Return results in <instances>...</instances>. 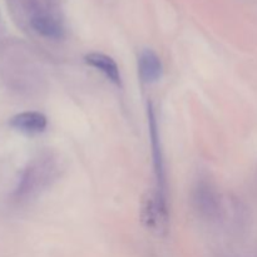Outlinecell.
Returning <instances> with one entry per match:
<instances>
[{"instance_id": "4", "label": "cell", "mask_w": 257, "mask_h": 257, "mask_svg": "<svg viewBox=\"0 0 257 257\" xmlns=\"http://www.w3.org/2000/svg\"><path fill=\"white\" fill-rule=\"evenodd\" d=\"M192 202L196 211L205 218H215L220 212V196L216 188L206 181H200L195 186Z\"/></svg>"}, {"instance_id": "2", "label": "cell", "mask_w": 257, "mask_h": 257, "mask_svg": "<svg viewBox=\"0 0 257 257\" xmlns=\"http://www.w3.org/2000/svg\"><path fill=\"white\" fill-rule=\"evenodd\" d=\"M58 172V165L53 158L44 157L33 162V165L25 171L19 192L22 195H33L43 190L49 185L50 181L55 178Z\"/></svg>"}, {"instance_id": "3", "label": "cell", "mask_w": 257, "mask_h": 257, "mask_svg": "<svg viewBox=\"0 0 257 257\" xmlns=\"http://www.w3.org/2000/svg\"><path fill=\"white\" fill-rule=\"evenodd\" d=\"M42 3L40 9H38L30 19L32 28L38 34L48 39H62L65 29L62 19L52 10V8L55 7V0H42Z\"/></svg>"}, {"instance_id": "7", "label": "cell", "mask_w": 257, "mask_h": 257, "mask_svg": "<svg viewBox=\"0 0 257 257\" xmlns=\"http://www.w3.org/2000/svg\"><path fill=\"white\" fill-rule=\"evenodd\" d=\"M9 123L14 130L25 135H38L44 132L48 125V119L43 113L30 110L18 113L10 119Z\"/></svg>"}, {"instance_id": "8", "label": "cell", "mask_w": 257, "mask_h": 257, "mask_svg": "<svg viewBox=\"0 0 257 257\" xmlns=\"http://www.w3.org/2000/svg\"><path fill=\"white\" fill-rule=\"evenodd\" d=\"M84 60L90 67L95 68L97 70L102 72L110 82L114 83L118 87H120V84H122V78H120L119 67H118V64L115 63V60L113 58H110L107 54H103V53L94 52L85 55Z\"/></svg>"}, {"instance_id": "5", "label": "cell", "mask_w": 257, "mask_h": 257, "mask_svg": "<svg viewBox=\"0 0 257 257\" xmlns=\"http://www.w3.org/2000/svg\"><path fill=\"white\" fill-rule=\"evenodd\" d=\"M148 119H150V136L151 145H152V157L153 166H155L156 178H157V188L156 190L166 196L167 191V183H166V172L165 163H163L162 148H161L160 132H158L157 120H156L155 112H153L152 104H148Z\"/></svg>"}, {"instance_id": "6", "label": "cell", "mask_w": 257, "mask_h": 257, "mask_svg": "<svg viewBox=\"0 0 257 257\" xmlns=\"http://www.w3.org/2000/svg\"><path fill=\"white\" fill-rule=\"evenodd\" d=\"M138 73L145 83L152 84L162 78L163 65L161 58L152 49H145L138 57Z\"/></svg>"}, {"instance_id": "1", "label": "cell", "mask_w": 257, "mask_h": 257, "mask_svg": "<svg viewBox=\"0 0 257 257\" xmlns=\"http://www.w3.org/2000/svg\"><path fill=\"white\" fill-rule=\"evenodd\" d=\"M141 221L153 235L165 237L170 225L167 196L157 190L146 193L141 205Z\"/></svg>"}]
</instances>
